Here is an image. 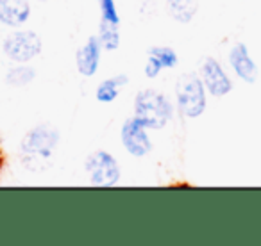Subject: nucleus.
<instances>
[{"mask_svg":"<svg viewBox=\"0 0 261 246\" xmlns=\"http://www.w3.org/2000/svg\"><path fill=\"white\" fill-rule=\"evenodd\" d=\"M174 116V105L165 95L154 89H143L136 95L135 118L147 129H163Z\"/></svg>","mask_w":261,"mask_h":246,"instance_id":"1","label":"nucleus"},{"mask_svg":"<svg viewBox=\"0 0 261 246\" xmlns=\"http://www.w3.org/2000/svg\"><path fill=\"white\" fill-rule=\"evenodd\" d=\"M59 143V132L50 125H40L33 129L22 141V153L25 161L34 164L50 161Z\"/></svg>","mask_w":261,"mask_h":246,"instance_id":"2","label":"nucleus"},{"mask_svg":"<svg viewBox=\"0 0 261 246\" xmlns=\"http://www.w3.org/2000/svg\"><path fill=\"white\" fill-rule=\"evenodd\" d=\"M175 97H177V107L186 118H197L206 109V93L204 84L197 75H182L175 84Z\"/></svg>","mask_w":261,"mask_h":246,"instance_id":"3","label":"nucleus"},{"mask_svg":"<svg viewBox=\"0 0 261 246\" xmlns=\"http://www.w3.org/2000/svg\"><path fill=\"white\" fill-rule=\"evenodd\" d=\"M86 173L95 186H115L120 178V166L111 153L98 150L86 159Z\"/></svg>","mask_w":261,"mask_h":246,"instance_id":"4","label":"nucleus"},{"mask_svg":"<svg viewBox=\"0 0 261 246\" xmlns=\"http://www.w3.org/2000/svg\"><path fill=\"white\" fill-rule=\"evenodd\" d=\"M4 52L16 63H27L41 52V40L33 30H20L4 41Z\"/></svg>","mask_w":261,"mask_h":246,"instance_id":"5","label":"nucleus"},{"mask_svg":"<svg viewBox=\"0 0 261 246\" xmlns=\"http://www.w3.org/2000/svg\"><path fill=\"white\" fill-rule=\"evenodd\" d=\"M145 131L147 127L135 116L123 123L120 138H122V145L125 146V150L130 156L143 157L152 150V143H150V138Z\"/></svg>","mask_w":261,"mask_h":246,"instance_id":"6","label":"nucleus"},{"mask_svg":"<svg viewBox=\"0 0 261 246\" xmlns=\"http://www.w3.org/2000/svg\"><path fill=\"white\" fill-rule=\"evenodd\" d=\"M202 84L213 97H225L229 91L232 89L231 79L227 77V73L224 72V68L220 66V63L213 57H206L202 63Z\"/></svg>","mask_w":261,"mask_h":246,"instance_id":"7","label":"nucleus"},{"mask_svg":"<svg viewBox=\"0 0 261 246\" xmlns=\"http://www.w3.org/2000/svg\"><path fill=\"white\" fill-rule=\"evenodd\" d=\"M100 48L102 43L98 40V36H90L84 47H81L75 54V63L77 70L83 77H91L95 75L100 63Z\"/></svg>","mask_w":261,"mask_h":246,"instance_id":"8","label":"nucleus"},{"mask_svg":"<svg viewBox=\"0 0 261 246\" xmlns=\"http://www.w3.org/2000/svg\"><path fill=\"white\" fill-rule=\"evenodd\" d=\"M229 63H231L234 73L245 82L252 84L257 79V66L252 61L249 50L243 43H236L229 52Z\"/></svg>","mask_w":261,"mask_h":246,"instance_id":"9","label":"nucleus"},{"mask_svg":"<svg viewBox=\"0 0 261 246\" xmlns=\"http://www.w3.org/2000/svg\"><path fill=\"white\" fill-rule=\"evenodd\" d=\"M31 15L27 0H0V22L6 25H22Z\"/></svg>","mask_w":261,"mask_h":246,"instance_id":"10","label":"nucleus"},{"mask_svg":"<svg viewBox=\"0 0 261 246\" xmlns=\"http://www.w3.org/2000/svg\"><path fill=\"white\" fill-rule=\"evenodd\" d=\"M170 16L179 23H190L199 11V0H167Z\"/></svg>","mask_w":261,"mask_h":246,"instance_id":"11","label":"nucleus"},{"mask_svg":"<svg viewBox=\"0 0 261 246\" xmlns=\"http://www.w3.org/2000/svg\"><path fill=\"white\" fill-rule=\"evenodd\" d=\"M127 82H129V79H127V75H123V73L111 77V79L102 80V82L98 84L95 97H97V100L102 102V104H109V102L116 100V97L120 95V89H122Z\"/></svg>","mask_w":261,"mask_h":246,"instance_id":"12","label":"nucleus"},{"mask_svg":"<svg viewBox=\"0 0 261 246\" xmlns=\"http://www.w3.org/2000/svg\"><path fill=\"white\" fill-rule=\"evenodd\" d=\"M98 40H100L102 47H106L108 50H116L120 45V33L116 23L109 22H100V29H98Z\"/></svg>","mask_w":261,"mask_h":246,"instance_id":"13","label":"nucleus"},{"mask_svg":"<svg viewBox=\"0 0 261 246\" xmlns=\"http://www.w3.org/2000/svg\"><path fill=\"white\" fill-rule=\"evenodd\" d=\"M149 55H152L154 59H158L163 68H174V66H177V63H179L177 54H175L174 48H170V47H152L149 50Z\"/></svg>","mask_w":261,"mask_h":246,"instance_id":"14","label":"nucleus"},{"mask_svg":"<svg viewBox=\"0 0 261 246\" xmlns=\"http://www.w3.org/2000/svg\"><path fill=\"white\" fill-rule=\"evenodd\" d=\"M36 77V72H34L33 68H29V66H18V68L11 70V72L8 73V82L13 84V86H25V84H29L31 80Z\"/></svg>","mask_w":261,"mask_h":246,"instance_id":"15","label":"nucleus"},{"mask_svg":"<svg viewBox=\"0 0 261 246\" xmlns=\"http://www.w3.org/2000/svg\"><path fill=\"white\" fill-rule=\"evenodd\" d=\"M98 2H100L102 20L120 25V15H118V8H116L115 0H98Z\"/></svg>","mask_w":261,"mask_h":246,"instance_id":"16","label":"nucleus"},{"mask_svg":"<svg viewBox=\"0 0 261 246\" xmlns=\"http://www.w3.org/2000/svg\"><path fill=\"white\" fill-rule=\"evenodd\" d=\"M161 70H163V66L160 65V61H158V59H154L152 55H149V59H147V65H145V75L149 77V79H154V77L160 75Z\"/></svg>","mask_w":261,"mask_h":246,"instance_id":"17","label":"nucleus"}]
</instances>
